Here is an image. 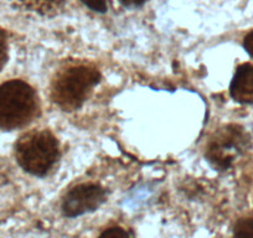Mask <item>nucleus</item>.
Listing matches in <instances>:
<instances>
[{"label":"nucleus","mask_w":253,"mask_h":238,"mask_svg":"<svg viewBox=\"0 0 253 238\" xmlns=\"http://www.w3.org/2000/svg\"><path fill=\"white\" fill-rule=\"evenodd\" d=\"M230 94L238 103L253 104L252 64H242L237 67L230 84Z\"/></svg>","instance_id":"423d86ee"},{"label":"nucleus","mask_w":253,"mask_h":238,"mask_svg":"<svg viewBox=\"0 0 253 238\" xmlns=\"http://www.w3.org/2000/svg\"><path fill=\"white\" fill-rule=\"evenodd\" d=\"M233 235L237 237H253V220L245 218L238 221L233 228Z\"/></svg>","instance_id":"6e6552de"},{"label":"nucleus","mask_w":253,"mask_h":238,"mask_svg":"<svg viewBox=\"0 0 253 238\" xmlns=\"http://www.w3.org/2000/svg\"><path fill=\"white\" fill-rule=\"evenodd\" d=\"M8 60V41L3 30H0V71Z\"/></svg>","instance_id":"1a4fd4ad"},{"label":"nucleus","mask_w":253,"mask_h":238,"mask_svg":"<svg viewBox=\"0 0 253 238\" xmlns=\"http://www.w3.org/2000/svg\"><path fill=\"white\" fill-rule=\"evenodd\" d=\"M38 112L33 87L20 79L0 84V128L13 130L30 123Z\"/></svg>","instance_id":"f257e3e1"},{"label":"nucleus","mask_w":253,"mask_h":238,"mask_svg":"<svg viewBox=\"0 0 253 238\" xmlns=\"http://www.w3.org/2000/svg\"><path fill=\"white\" fill-rule=\"evenodd\" d=\"M246 143L247 138L242 128L231 125L216 134L209 145L206 155L215 166L228 169L233 160L243 152Z\"/></svg>","instance_id":"20e7f679"},{"label":"nucleus","mask_w":253,"mask_h":238,"mask_svg":"<svg viewBox=\"0 0 253 238\" xmlns=\"http://www.w3.org/2000/svg\"><path fill=\"white\" fill-rule=\"evenodd\" d=\"M147 0H119V3L123 4L126 8H137V6L143 5Z\"/></svg>","instance_id":"ddd939ff"},{"label":"nucleus","mask_w":253,"mask_h":238,"mask_svg":"<svg viewBox=\"0 0 253 238\" xmlns=\"http://www.w3.org/2000/svg\"><path fill=\"white\" fill-rule=\"evenodd\" d=\"M101 75L94 67L79 65L62 70L52 83L53 102L65 111L79 109L92 88L99 82Z\"/></svg>","instance_id":"f03ea898"},{"label":"nucleus","mask_w":253,"mask_h":238,"mask_svg":"<svg viewBox=\"0 0 253 238\" xmlns=\"http://www.w3.org/2000/svg\"><path fill=\"white\" fill-rule=\"evenodd\" d=\"M15 155L19 165L25 171L35 176H43L57 161L58 142L47 130L30 132L18 140Z\"/></svg>","instance_id":"7ed1b4c3"},{"label":"nucleus","mask_w":253,"mask_h":238,"mask_svg":"<svg viewBox=\"0 0 253 238\" xmlns=\"http://www.w3.org/2000/svg\"><path fill=\"white\" fill-rule=\"evenodd\" d=\"M243 47L247 51L248 55L253 57V30L250 31L243 39Z\"/></svg>","instance_id":"f8f14e48"},{"label":"nucleus","mask_w":253,"mask_h":238,"mask_svg":"<svg viewBox=\"0 0 253 238\" xmlns=\"http://www.w3.org/2000/svg\"><path fill=\"white\" fill-rule=\"evenodd\" d=\"M26 9L41 15H52L61 10L65 0H20Z\"/></svg>","instance_id":"0eeeda50"},{"label":"nucleus","mask_w":253,"mask_h":238,"mask_svg":"<svg viewBox=\"0 0 253 238\" xmlns=\"http://www.w3.org/2000/svg\"><path fill=\"white\" fill-rule=\"evenodd\" d=\"M130 233L122 227H111L101 233V237H128Z\"/></svg>","instance_id":"9b49d317"},{"label":"nucleus","mask_w":253,"mask_h":238,"mask_svg":"<svg viewBox=\"0 0 253 238\" xmlns=\"http://www.w3.org/2000/svg\"><path fill=\"white\" fill-rule=\"evenodd\" d=\"M107 193L97 184H81L71 189L62 201L63 215L77 217L98 208L106 200Z\"/></svg>","instance_id":"39448f33"},{"label":"nucleus","mask_w":253,"mask_h":238,"mask_svg":"<svg viewBox=\"0 0 253 238\" xmlns=\"http://www.w3.org/2000/svg\"><path fill=\"white\" fill-rule=\"evenodd\" d=\"M81 1L97 13H106L107 0H81Z\"/></svg>","instance_id":"9d476101"}]
</instances>
